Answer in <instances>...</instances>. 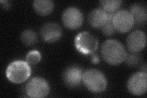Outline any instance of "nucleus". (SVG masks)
Returning a JSON list of instances; mask_svg holds the SVG:
<instances>
[{
    "mask_svg": "<svg viewBox=\"0 0 147 98\" xmlns=\"http://www.w3.org/2000/svg\"><path fill=\"white\" fill-rule=\"evenodd\" d=\"M109 20V13L102 7L94 9L88 16L90 25L96 28H101Z\"/></svg>",
    "mask_w": 147,
    "mask_h": 98,
    "instance_id": "12",
    "label": "nucleus"
},
{
    "mask_svg": "<svg viewBox=\"0 0 147 98\" xmlns=\"http://www.w3.org/2000/svg\"><path fill=\"white\" fill-rule=\"evenodd\" d=\"M83 72L82 69L76 66L67 68L63 74V81L67 87L76 88L80 85L82 80Z\"/></svg>",
    "mask_w": 147,
    "mask_h": 98,
    "instance_id": "11",
    "label": "nucleus"
},
{
    "mask_svg": "<svg viewBox=\"0 0 147 98\" xmlns=\"http://www.w3.org/2000/svg\"><path fill=\"white\" fill-rule=\"evenodd\" d=\"M61 35V28L56 23L49 22L45 23L40 29L41 38L47 43H55L60 39Z\"/></svg>",
    "mask_w": 147,
    "mask_h": 98,
    "instance_id": "10",
    "label": "nucleus"
},
{
    "mask_svg": "<svg viewBox=\"0 0 147 98\" xmlns=\"http://www.w3.org/2000/svg\"><path fill=\"white\" fill-rule=\"evenodd\" d=\"M25 91L30 97L42 98L49 94L50 87L44 78L35 77L28 82L25 87Z\"/></svg>",
    "mask_w": 147,
    "mask_h": 98,
    "instance_id": "5",
    "label": "nucleus"
},
{
    "mask_svg": "<svg viewBox=\"0 0 147 98\" xmlns=\"http://www.w3.org/2000/svg\"><path fill=\"white\" fill-rule=\"evenodd\" d=\"M126 43L127 48L131 53L139 52L146 46V34L142 31L135 30L127 36Z\"/></svg>",
    "mask_w": 147,
    "mask_h": 98,
    "instance_id": "9",
    "label": "nucleus"
},
{
    "mask_svg": "<svg viewBox=\"0 0 147 98\" xmlns=\"http://www.w3.org/2000/svg\"><path fill=\"white\" fill-rule=\"evenodd\" d=\"M26 62L29 64L35 65L38 64L41 59V54L39 51L36 50H31L28 53L26 57Z\"/></svg>",
    "mask_w": 147,
    "mask_h": 98,
    "instance_id": "18",
    "label": "nucleus"
},
{
    "mask_svg": "<svg viewBox=\"0 0 147 98\" xmlns=\"http://www.w3.org/2000/svg\"><path fill=\"white\" fill-rule=\"evenodd\" d=\"M99 42L96 37L87 31L78 34L74 40V45L79 52L84 55L93 54L98 47Z\"/></svg>",
    "mask_w": 147,
    "mask_h": 98,
    "instance_id": "4",
    "label": "nucleus"
},
{
    "mask_svg": "<svg viewBox=\"0 0 147 98\" xmlns=\"http://www.w3.org/2000/svg\"><path fill=\"white\" fill-rule=\"evenodd\" d=\"M115 13H109V20L101 28V30H102V33L106 36H112L115 32L116 30L112 22L113 17Z\"/></svg>",
    "mask_w": 147,
    "mask_h": 98,
    "instance_id": "17",
    "label": "nucleus"
},
{
    "mask_svg": "<svg viewBox=\"0 0 147 98\" xmlns=\"http://www.w3.org/2000/svg\"><path fill=\"white\" fill-rule=\"evenodd\" d=\"M91 61L92 63H93L94 64H97L99 63L100 59L97 55L93 53V55H92L91 57Z\"/></svg>",
    "mask_w": 147,
    "mask_h": 98,
    "instance_id": "20",
    "label": "nucleus"
},
{
    "mask_svg": "<svg viewBox=\"0 0 147 98\" xmlns=\"http://www.w3.org/2000/svg\"><path fill=\"white\" fill-rule=\"evenodd\" d=\"M82 81L86 88L92 93H100L106 89L107 78L98 69H88L83 74Z\"/></svg>",
    "mask_w": 147,
    "mask_h": 98,
    "instance_id": "3",
    "label": "nucleus"
},
{
    "mask_svg": "<svg viewBox=\"0 0 147 98\" xmlns=\"http://www.w3.org/2000/svg\"><path fill=\"white\" fill-rule=\"evenodd\" d=\"M31 73L30 64L23 60L13 61L9 64L6 71L8 80L14 83H22L28 78Z\"/></svg>",
    "mask_w": 147,
    "mask_h": 98,
    "instance_id": "2",
    "label": "nucleus"
},
{
    "mask_svg": "<svg viewBox=\"0 0 147 98\" xmlns=\"http://www.w3.org/2000/svg\"><path fill=\"white\" fill-rule=\"evenodd\" d=\"M127 89L132 95L136 96L143 95L147 90V75L145 72H138L128 79Z\"/></svg>",
    "mask_w": 147,
    "mask_h": 98,
    "instance_id": "6",
    "label": "nucleus"
},
{
    "mask_svg": "<svg viewBox=\"0 0 147 98\" xmlns=\"http://www.w3.org/2000/svg\"><path fill=\"white\" fill-rule=\"evenodd\" d=\"M126 64L130 67H135L139 63V58L134 54L127 55L125 59Z\"/></svg>",
    "mask_w": 147,
    "mask_h": 98,
    "instance_id": "19",
    "label": "nucleus"
},
{
    "mask_svg": "<svg viewBox=\"0 0 147 98\" xmlns=\"http://www.w3.org/2000/svg\"><path fill=\"white\" fill-rule=\"evenodd\" d=\"M101 55L108 64L118 65L125 60L127 53L120 42L115 39H109L105 41L101 47Z\"/></svg>",
    "mask_w": 147,
    "mask_h": 98,
    "instance_id": "1",
    "label": "nucleus"
},
{
    "mask_svg": "<svg viewBox=\"0 0 147 98\" xmlns=\"http://www.w3.org/2000/svg\"><path fill=\"white\" fill-rule=\"evenodd\" d=\"M62 21L66 28L71 30L79 28L84 22V16L79 9L69 7L63 13Z\"/></svg>",
    "mask_w": 147,
    "mask_h": 98,
    "instance_id": "8",
    "label": "nucleus"
},
{
    "mask_svg": "<svg viewBox=\"0 0 147 98\" xmlns=\"http://www.w3.org/2000/svg\"><path fill=\"white\" fill-rule=\"evenodd\" d=\"M135 22L139 25L145 24L147 20L146 7L142 4L136 3L131 6L130 11Z\"/></svg>",
    "mask_w": 147,
    "mask_h": 98,
    "instance_id": "13",
    "label": "nucleus"
},
{
    "mask_svg": "<svg viewBox=\"0 0 147 98\" xmlns=\"http://www.w3.org/2000/svg\"><path fill=\"white\" fill-rule=\"evenodd\" d=\"M112 22L115 30L122 33L130 31L135 23L131 12L126 10H120L115 13Z\"/></svg>",
    "mask_w": 147,
    "mask_h": 98,
    "instance_id": "7",
    "label": "nucleus"
},
{
    "mask_svg": "<svg viewBox=\"0 0 147 98\" xmlns=\"http://www.w3.org/2000/svg\"><path fill=\"white\" fill-rule=\"evenodd\" d=\"M33 7L38 14L46 16L53 11L54 3L50 0H36L33 2Z\"/></svg>",
    "mask_w": 147,
    "mask_h": 98,
    "instance_id": "14",
    "label": "nucleus"
},
{
    "mask_svg": "<svg viewBox=\"0 0 147 98\" xmlns=\"http://www.w3.org/2000/svg\"><path fill=\"white\" fill-rule=\"evenodd\" d=\"M20 39L26 45H33L38 41V36L33 30L28 29L22 32Z\"/></svg>",
    "mask_w": 147,
    "mask_h": 98,
    "instance_id": "15",
    "label": "nucleus"
},
{
    "mask_svg": "<svg viewBox=\"0 0 147 98\" xmlns=\"http://www.w3.org/2000/svg\"><path fill=\"white\" fill-rule=\"evenodd\" d=\"M3 3H4V4H3V6L4 7V8L5 9H7L9 7V5H10V4H9V2L7 1H3Z\"/></svg>",
    "mask_w": 147,
    "mask_h": 98,
    "instance_id": "21",
    "label": "nucleus"
},
{
    "mask_svg": "<svg viewBox=\"0 0 147 98\" xmlns=\"http://www.w3.org/2000/svg\"><path fill=\"white\" fill-rule=\"evenodd\" d=\"M100 4L102 8L108 13H115L119 9L122 3L120 0H102Z\"/></svg>",
    "mask_w": 147,
    "mask_h": 98,
    "instance_id": "16",
    "label": "nucleus"
}]
</instances>
